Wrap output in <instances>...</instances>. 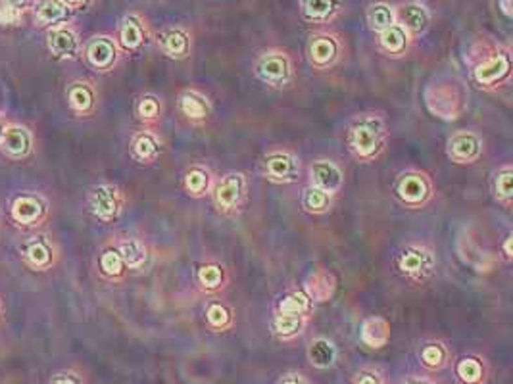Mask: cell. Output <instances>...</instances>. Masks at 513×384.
Wrapping results in <instances>:
<instances>
[{
  "label": "cell",
  "instance_id": "cell-1",
  "mask_svg": "<svg viewBox=\"0 0 513 384\" xmlns=\"http://www.w3.org/2000/svg\"><path fill=\"white\" fill-rule=\"evenodd\" d=\"M344 145L358 164L368 166L381 160L389 146V124L383 112L368 110L356 114L346 127Z\"/></svg>",
  "mask_w": 513,
  "mask_h": 384
},
{
  "label": "cell",
  "instance_id": "cell-2",
  "mask_svg": "<svg viewBox=\"0 0 513 384\" xmlns=\"http://www.w3.org/2000/svg\"><path fill=\"white\" fill-rule=\"evenodd\" d=\"M423 104L431 116L444 124H452L467 110V88L455 77L439 75L423 88Z\"/></svg>",
  "mask_w": 513,
  "mask_h": 384
},
{
  "label": "cell",
  "instance_id": "cell-3",
  "mask_svg": "<svg viewBox=\"0 0 513 384\" xmlns=\"http://www.w3.org/2000/svg\"><path fill=\"white\" fill-rule=\"evenodd\" d=\"M392 265L398 275L410 284H425L436 275L439 256L427 240H408L398 248L392 258Z\"/></svg>",
  "mask_w": 513,
  "mask_h": 384
},
{
  "label": "cell",
  "instance_id": "cell-4",
  "mask_svg": "<svg viewBox=\"0 0 513 384\" xmlns=\"http://www.w3.org/2000/svg\"><path fill=\"white\" fill-rule=\"evenodd\" d=\"M469 81L483 93H498L512 81L509 48L494 46L469 62Z\"/></svg>",
  "mask_w": 513,
  "mask_h": 384
},
{
  "label": "cell",
  "instance_id": "cell-5",
  "mask_svg": "<svg viewBox=\"0 0 513 384\" xmlns=\"http://www.w3.org/2000/svg\"><path fill=\"white\" fill-rule=\"evenodd\" d=\"M256 79L269 91H289L297 83V67L290 54L283 48H268L260 52L252 64Z\"/></svg>",
  "mask_w": 513,
  "mask_h": 384
},
{
  "label": "cell",
  "instance_id": "cell-6",
  "mask_svg": "<svg viewBox=\"0 0 513 384\" xmlns=\"http://www.w3.org/2000/svg\"><path fill=\"white\" fill-rule=\"evenodd\" d=\"M250 194V181L245 171H225L217 175L216 183L212 187L210 198L214 210L223 218H235L246 208Z\"/></svg>",
  "mask_w": 513,
  "mask_h": 384
},
{
  "label": "cell",
  "instance_id": "cell-7",
  "mask_svg": "<svg viewBox=\"0 0 513 384\" xmlns=\"http://www.w3.org/2000/svg\"><path fill=\"white\" fill-rule=\"evenodd\" d=\"M392 194L405 210H423L434 200L436 189L431 173L420 167H405L392 183Z\"/></svg>",
  "mask_w": 513,
  "mask_h": 384
},
{
  "label": "cell",
  "instance_id": "cell-8",
  "mask_svg": "<svg viewBox=\"0 0 513 384\" xmlns=\"http://www.w3.org/2000/svg\"><path fill=\"white\" fill-rule=\"evenodd\" d=\"M261 177L273 185H294L302 179V158L289 148H271L261 156Z\"/></svg>",
  "mask_w": 513,
  "mask_h": 384
},
{
  "label": "cell",
  "instance_id": "cell-9",
  "mask_svg": "<svg viewBox=\"0 0 513 384\" xmlns=\"http://www.w3.org/2000/svg\"><path fill=\"white\" fill-rule=\"evenodd\" d=\"M444 152L455 166H475L486 154V140L475 129H457L446 138Z\"/></svg>",
  "mask_w": 513,
  "mask_h": 384
},
{
  "label": "cell",
  "instance_id": "cell-10",
  "mask_svg": "<svg viewBox=\"0 0 513 384\" xmlns=\"http://www.w3.org/2000/svg\"><path fill=\"white\" fill-rule=\"evenodd\" d=\"M344 46L337 33L331 31H318L310 37L308 46H306V56H308V64L316 69V72H331L342 60L344 54Z\"/></svg>",
  "mask_w": 513,
  "mask_h": 384
},
{
  "label": "cell",
  "instance_id": "cell-11",
  "mask_svg": "<svg viewBox=\"0 0 513 384\" xmlns=\"http://www.w3.org/2000/svg\"><path fill=\"white\" fill-rule=\"evenodd\" d=\"M89 210L102 223H114L119 219L125 206L123 190L112 183H100L89 190Z\"/></svg>",
  "mask_w": 513,
  "mask_h": 384
},
{
  "label": "cell",
  "instance_id": "cell-12",
  "mask_svg": "<svg viewBox=\"0 0 513 384\" xmlns=\"http://www.w3.org/2000/svg\"><path fill=\"white\" fill-rule=\"evenodd\" d=\"M175 106H177V114L181 116L183 121L195 125V127L206 125L214 116V102H212L210 95L198 87L181 88L175 98Z\"/></svg>",
  "mask_w": 513,
  "mask_h": 384
},
{
  "label": "cell",
  "instance_id": "cell-13",
  "mask_svg": "<svg viewBox=\"0 0 513 384\" xmlns=\"http://www.w3.org/2000/svg\"><path fill=\"white\" fill-rule=\"evenodd\" d=\"M306 175H308V185L325 190L327 194L335 196V198L342 192L344 185H346L344 167L340 166L339 161L331 160V158H316V160H311L308 167H306Z\"/></svg>",
  "mask_w": 513,
  "mask_h": 384
},
{
  "label": "cell",
  "instance_id": "cell-14",
  "mask_svg": "<svg viewBox=\"0 0 513 384\" xmlns=\"http://www.w3.org/2000/svg\"><path fill=\"white\" fill-rule=\"evenodd\" d=\"M193 283L204 296H219L231 283V275L223 263L216 260H204L198 261L193 269Z\"/></svg>",
  "mask_w": 513,
  "mask_h": 384
},
{
  "label": "cell",
  "instance_id": "cell-15",
  "mask_svg": "<svg viewBox=\"0 0 513 384\" xmlns=\"http://www.w3.org/2000/svg\"><path fill=\"white\" fill-rule=\"evenodd\" d=\"M166 150V143L154 127H143L133 133L129 140V154L141 166H154Z\"/></svg>",
  "mask_w": 513,
  "mask_h": 384
},
{
  "label": "cell",
  "instance_id": "cell-16",
  "mask_svg": "<svg viewBox=\"0 0 513 384\" xmlns=\"http://www.w3.org/2000/svg\"><path fill=\"white\" fill-rule=\"evenodd\" d=\"M300 289L308 294V298L313 304H327L337 294L339 277L335 275L329 267L316 265V267H311L308 271V275L304 277Z\"/></svg>",
  "mask_w": 513,
  "mask_h": 384
},
{
  "label": "cell",
  "instance_id": "cell-17",
  "mask_svg": "<svg viewBox=\"0 0 513 384\" xmlns=\"http://www.w3.org/2000/svg\"><path fill=\"white\" fill-rule=\"evenodd\" d=\"M216 177V171L206 161H193L181 175L183 192L193 200H204L210 196Z\"/></svg>",
  "mask_w": 513,
  "mask_h": 384
},
{
  "label": "cell",
  "instance_id": "cell-18",
  "mask_svg": "<svg viewBox=\"0 0 513 384\" xmlns=\"http://www.w3.org/2000/svg\"><path fill=\"white\" fill-rule=\"evenodd\" d=\"M85 58H87L89 65L96 72H112L116 67L117 60H119L116 41L110 39V37H94L89 41L87 48H85Z\"/></svg>",
  "mask_w": 513,
  "mask_h": 384
},
{
  "label": "cell",
  "instance_id": "cell-19",
  "mask_svg": "<svg viewBox=\"0 0 513 384\" xmlns=\"http://www.w3.org/2000/svg\"><path fill=\"white\" fill-rule=\"evenodd\" d=\"M160 52L171 60H187L193 54V37L183 27H167L156 37Z\"/></svg>",
  "mask_w": 513,
  "mask_h": 384
},
{
  "label": "cell",
  "instance_id": "cell-20",
  "mask_svg": "<svg viewBox=\"0 0 513 384\" xmlns=\"http://www.w3.org/2000/svg\"><path fill=\"white\" fill-rule=\"evenodd\" d=\"M394 15H396V23L405 29V33L412 37L423 35L431 23V14L423 4L420 2H408V4H400V6L394 10Z\"/></svg>",
  "mask_w": 513,
  "mask_h": 384
},
{
  "label": "cell",
  "instance_id": "cell-21",
  "mask_svg": "<svg viewBox=\"0 0 513 384\" xmlns=\"http://www.w3.org/2000/svg\"><path fill=\"white\" fill-rule=\"evenodd\" d=\"M117 252L122 256L125 267L133 269V271H141L148 265L150 261V248L145 242V239L135 237V234H125L114 244Z\"/></svg>",
  "mask_w": 513,
  "mask_h": 384
},
{
  "label": "cell",
  "instance_id": "cell-22",
  "mask_svg": "<svg viewBox=\"0 0 513 384\" xmlns=\"http://www.w3.org/2000/svg\"><path fill=\"white\" fill-rule=\"evenodd\" d=\"M204 323L212 333H227L235 326V310L223 298L212 296L204 305Z\"/></svg>",
  "mask_w": 513,
  "mask_h": 384
},
{
  "label": "cell",
  "instance_id": "cell-23",
  "mask_svg": "<svg viewBox=\"0 0 513 384\" xmlns=\"http://www.w3.org/2000/svg\"><path fill=\"white\" fill-rule=\"evenodd\" d=\"M391 323L383 315H369L360 325V340L371 350L384 348L391 342Z\"/></svg>",
  "mask_w": 513,
  "mask_h": 384
},
{
  "label": "cell",
  "instance_id": "cell-24",
  "mask_svg": "<svg viewBox=\"0 0 513 384\" xmlns=\"http://www.w3.org/2000/svg\"><path fill=\"white\" fill-rule=\"evenodd\" d=\"M67 104L77 116H91L98 104V95L93 83L85 79L72 83L67 88Z\"/></svg>",
  "mask_w": 513,
  "mask_h": 384
},
{
  "label": "cell",
  "instance_id": "cell-25",
  "mask_svg": "<svg viewBox=\"0 0 513 384\" xmlns=\"http://www.w3.org/2000/svg\"><path fill=\"white\" fill-rule=\"evenodd\" d=\"M379 39H377V44H379V51L383 52L384 56L389 58H402L408 54L410 46H412V37L405 33V29H402L398 23L387 27L381 33H377Z\"/></svg>",
  "mask_w": 513,
  "mask_h": 384
},
{
  "label": "cell",
  "instance_id": "cell-26",
  "mask_svg": "<svg viewBox=\"0 0 513 384\" xmlns=\"http://www.w3.org/2000/svg\"><path fill=\"white\" fill-rule=\"evenodd\" d=\"M310 317L306 315H292V313L275 312L271 317V333L283 342H290L302 336L304 331L308 329Z\"/></svg>",
  "mask_w": 513,
  "mask_h": 384
},
{
  "label": "cell",
  "instance_id": "cell-27",
  "mask_svg": "<svg viewBox=\"0 0 513 384\" xmlns=\"http://www.w3.org/2000/svg\"><path fill=\"white\" fill-rule=\"evenodd\" d=\"M46 216V206L35 194L15 196L12 202V218L22 225H35Z\"/></svg>",
  "mask_w": 513,
  "mask_h": 384
},
{
  "label": "cell",
  "instance_id": "cell-28",
  "mask_svg": "<svg viewBox=\"0 0 513 384\" xmlns=\"http://www.w3.org/2000/svg\"><path fill=\"white\" fill-rule=\"evenodd\" d=\"M335 206V196L327 194L325 190L318 189V187H311L306 185L300 190V210L308 216L319 218V216H327Z\"/></svg>",
  "mask_w": 513,
  "mask_h": 384
},
{
  "label": "cell",
  "instance_id": "cell-29",
  "mask_svg": "<svg viewBox=\"0 0 513 384\" xmlns=\"http://www.w3.org/2000/svg\"><path fill=\"white\" fill-rule=\"evenodd\" d=\"M491 189L494 200L509 210L513 204V166L512 164H502L494 169L491 181Z\"/></svg>",
  "mask_w": 513,
  "mask_h": 384
},
{
  "label": "cell",
  "instance_id": "cell-30",
  "mask_svg": "<svg viewBox=\"0 0 513 384\" xmlns=\"http://www.w3.org/2000/svg\"><path fill=\"white\" fill-rule=\"evenodd\" d=\"M308 359L316 369H331L339 359V350L327 336H316L308 344Z\"/></svg>",
  "mask_w": 513,
  "mask_h": 384
},
{
  "label": "cell",
  "instance_id": "cell-31",
  "mask_svg": "<svg viewBox=\"0 0 513 384\" xmlns=\"http://www.w3.org/2000/svg\"><path fill=\"white\" fill-rule=\"evenodd\" d=\"M135 116L143 127H154L164 117V100L154 93H143L135 102Z\"/></svg>",
  "mask_w": 513,
  "mask_h": 384
},
{
  "label": "cell",
  "instance_id": "cell-32",
  "mask_svg": "<svg viewBox=\"0 0 513 384\" xmlns=\"http://www.w3.org/2000/svg\"><path fill=\"white\" fill-rule=\"evenodd\" d=\"M31 143H33V138H31L30 131L25 127H18V125L8 127L0 138L2 150L10 156H15V158H22L25 154H30Z\"/></svg>",
  "mask_w": 513,
  "mask_h": 384
},
{
  "label": "cell",
  "instance_id": "cell-33",
  "mask_svg": "<svg viewBox=\"0 0 513 384\" xmlns=\"http://www.w3.org/2000/svg\"><path fill=\"white\" fill-rule=\"evenodd\" d=\"M313 305L316 304L311 302L310 298H308V294H306L302 289H290V290H287L281 298H279L275 312L292 313V315H306V317H311Z\"/></svg>",
  "mask_w": 513,
  "mask_h": 384
},
{
  "label": "cell",
  "instance_id": "cell-34",
  "mask_svg": "<svg viewBox=\"0 0 513 384\" xmlns=\"http://www.w3.org/2000/svg\"><path fill=\"white\" fill-rule=\"evenodd\" d=\"M457 252H460V258L463 260V263L469 265V267H473L475 271H479V273L491 271L492 267L491 256L486 254L483 248L479 246L477 242H473L471 239L462 237V239L457 240Z\"/></svg>",
  "mask_w": 513,
  "mask_h": 384
},
{
  "label": "cell",
  "instance_id": "cell-35",
  "mask_svg": "<svg viewBox=\"0 0 513 384\" xmlns=\"http://www.w3.org/2000/svg\"><path fill=\"white\" fill-rule=\"evenodd\" d=\"M339 8V0H300L304 20L310 23H329Z\"/></svg>",
  "mask_w": 513,
  "mask_h": 384
},
{
  "label": "cell",
  "instance_id": "cell-36",
  "mask_svg": "<svg viewBox=\"0 0 513 384\" xmlns=\"http://www.w3.org/2000/svg\"><path fill=\"white\" fill-rule=\"evenodd\" d=\"M421 365L429 371L444 369L450 362V350L442 340L425 342L420 350Z\"/></svg>",
  "mask_w": 513,
  "mask_h": 384
},
{
  "label": "cell",
  "instance_id": "cell-37",
  "mask_svg": "<svg viewBox=\"0 0 513 384\" xmlns=\"http://www.w3.org/2000/svg\"><path fill=\"white\" fill-rule=\"evenodd\" d=\"M146 41V31L137 15H127L119 25V43L125 51H138Z\"/></svg>",
  "mask_w": 513,
  "mask_h": 384
},
{
  "label": "cell",
  "instance_id": "cell-38",
  "mask_svg": "<svg viewBox=\"0 0 513 384\" xmlns=\"http://www.w3.org/2000/svg\"><path fill=\"white\" fill-rule=\"evenodd\" d=\"M455 377L462 384H483L486 378V367L483 359H479L475 355H463L455 363Z\"/></svg>",
  "mask_w": 513,
  "mask_h": 384
},
{
  "label": "cell",
  "instance_id": "cell-39",
  "mask_svg": "<svg viewBox=\"0 0 513 384\" xmlns=\"http://www.w3.org/2000/svg\"><path fill=\"white\" fill-rule=\"evenodd\" d=\"M48 46H51L52 54L58 58H75L79 43H77V35L72 29L60 27V29L52 31L48 37Z\"/></svg>",
  "mask_w": 513,
  "mask_h": 384
},
{
  "label": "cell",
  "instance_id": "cell-40",
  "mask_svg": "<svg viewBox=\"0 0 513 384\" xmlns=\"http://www.w3.org/2000/svg\"><path fill=\"white\" fill-rule=\"evenodd\" d=\"M98 269H100L102 275L106 277V279H112V281L122 279L125 275V271H127L116 246H110L102 250L100 256H98Z\"/></svg>",
  "mask_w": 513,
  "mask_h": 384
},
{
  "label": "cell",
  "instance_id": "cell-41",
  "mask_svg": "<svg viewBox=\"0 0 513 384\" xmlns=\"http://www.w3.org/2000/svg\"><path fill=\"white\" fill-rule=\"evenodd\" d=\"M25 258H27V261H30L33 267L44 269L54 261V250L48 244V240L39 237V239L31 240L30 244H27V248H25Z\"/></svg>",
  "mask_w": 513,
  "mask_h": 384
},
{
  "label": "cell",
  "instance_id": "cell-42",
  "mask_svg": "<svg viewBox=\"0 0 513 384\" xmlns=\"http://www.w3.org/2000/svg\"><path fill=\"white\" fill-rule=\"evenodd\" d=\"M368 23L369 29L381 33L387 27H391L396 23V15H394V8L384 4V2H375L371 4L368 10Z\"/></svg>",
  "mask_w": 513,
  "mask_h": 384
},
{
  "label": "cell",
  "instance_id": "cell-43",
  "mask_svg": "<svg viewBox=\"0 0 513 384\" xmlns=\"http://www.w3.org/2000/svg\"><path fill=\"white\" fill-rule=\"evenodd\" d=\"M65 4L58 0H43L37 6V22L39 23H56L64 20Z\"/></svg>",
  "mask_w": 513,
  "mask_h": 384
},
{
  "label": "cell",
  "instance_id": "cell-44",
  "mask_svg": "<svg viewBox=\"0 0 513 384\" xmlns=\"http://www.w3.org/2000/svg\"><path fill=\"white\" fill-rule=\"evenodd\" d=\"M352 384H384V380L379 371L365 367V369H360L356 373L354 383Z\"/></svg>",
  "mask_w": 513,
  "mask_h": 384
},
{
  "label": "cell",
  "instance_id": "cell-45",
  "mask_svg": "<svg viewBox=\"0 0 513 384\" xmlns=\"http://www.w3.org/2000/svg\"><path fill=\"white\" fill-rule=\"evenodd\" d=\"M279 384H310L308 383V378L304 377L302 373H297V371H292V373H287V375H283Z\"/></svg>",
  "mask_w": 513,
  "mask_h": 384
},
{
  "label": "cell",
  "instance_id": "cell-46",
  "mask_svg": "<svg viewBox=\"0 0 513 384\" xmlns=\"http://www.w3.org/2000/svg\"><path fill=\"white\" fill-rule=\"evenodd\" d=\"M15 18H18V12L14 6H10V4L0 6V23H14Z\"/></svg>",
  "mask_w": 513,
  "mask_h": 384
},
{
  "label": "cell",
  "instance_id": "cell-47",
  "mask_svg": "<svg viewBox=\"0 0 513 384\" xmlns=\"http://www.w3.org/2000/svg\"><path fill=\"white\" fill-rule=\"evenodd\" d=\"M512 232H507L506 234V239H504V242H502V246H500V250H502V258H504V261L506 263H512L513 260V250H512Z\"/></svg>",
  "mask_w": 513,
  "mask_h": 384
},
{
  "label": "cell",
  "instance_id": "cell-48",
  "mask_svg": "<svg viewBox=\"0 0 513 384\" xmlns=\"http://www.w3.org/2000/svg\"><path fill=\"white\" fill-rule=\"evenodd\" d=\"M51 384H81V380L72 373H62V375H56L52 378Z\"/></svg>",
  "mask_w": 513,
  "mask_h": 384
},
{
  "label": "cell",
  "instance_id": "cell-49",
  "mask_svg": "<svg viewBox=\"0 0 513 384\" xmlns=\"http://www.w3.org/2000/svg\"><path fill=\"white\" fill-rule=\"evenodd\" d=\"M400 384H436V383L427 377H408V378H404V380H402Z\"/></svg>",
  "mask_w": 513,
  "mask_h": 384
},
{
  "label": "cell",
  "instance_id": "cell-50",
  "mask_svg": "<svg viewBox=\"0 0 513 384\" xmlns=\"http://www.w3.org/2000/svg\"><path fill=\"white\" fill-rule=\"evenodd\" d=\"M500 6L506 18H512V0H500Z\"/></svg>",
  "mask_w": 513,
  "mask_h": 384
},
{
  "label": "cell",
  "instance_id": "cell-51",
  "mask_svg": "<svg viewBox=\"0 0 513 384\" xmlns=\"http://www.w3.org/2000/svg\"><path fill=\"white\" fill-rule=\"evenodd\" d=\"M65 6H81V4H85L87 0H62Z\"/></svg>",
  "mask_w": 513,
  "mask_h": 384
},
{
  "label": "cell",
  "instance_id": "cell-52",
  "mask_svg": "<svg viewBox=\"0 0 513 384\" xmlns=\"http://www.w3.org/2000/svg\"><path fill=\"white\" fill-rule=\"evenodd\" d=\"M6 2H8V4H10V6H20V4H23V2H25V0H6Z\"/></svg>",
  "mask_w": 513,
  "mask_h": 384
},
{
  "label": "cell",
  "instance_id": "cell-53",
  "mask_svg": "<svg viewBox=\"0 0 513 384\" xmlns=\"http://www.w3.org/2000/svg\"><path fill=\"white\" fill-rule=\"evenodd\" d=\"M0 135H2V127H0Z\"/></svg>",
  "mask_w": 513,
  "mask_h": 384
}]
</instances>
